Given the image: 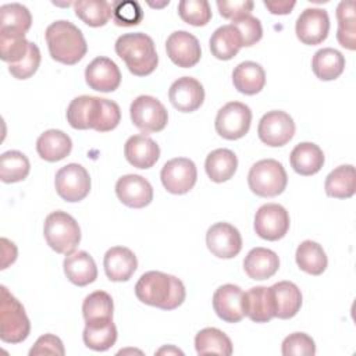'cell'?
<instances>
[{
  "label": "cell",
  "mask_w": 356,
  "mask_h": 356,
  "mask_svg": "<svg viewBox=\"0 0 356 356\" xmlns=\"http://www.w3.org/2000/svg\"><path fill=\"white\" fill-rule=\"evenodd\" d=\"M43 235L47 245L60 254L72 253L81 242V228L76 220L61 210H56L46 217Z\"/></svg>",
  "instance_id": "4"
},
{
  "label": "cell",
  "mask_w": 356,
  "mask_h": 356,
  "mask_svg": "<svg viewBox=\"0 0 356 356\" xmlns=\"http://www.w3.org/2000/svg\"><path fill=\"white\" fill-rule=\"evenodd\" d=\"M161 184L172 195L188 193L196 184L197 170L195 163L186 157L168 160L160 172Z\"/></svg>",
  "instance_id": "10"
},
{
  "label": "cell",
  "mask_w": 356,
  "mask_h": 356,
  "mask_svg": "<svg viewBox=\"0 0 356 356\" xmlns=\"http://www.w3.org/2000/svg\"><path fill=\"white\" fill-rule=\"evenodd\" d=\"M232 25L239 32V36L242 40V47L243 46L249 47V46L256 44L263 36L261 24L256 17H252V15L242 17L236 21H232Z\"/></svg>",
  "instance_id": "47"
},
{
  "label": "cell",
  "mask_w": 356,
  "mask_h": 356,
  "mask_svg": "<svg viewBox=\"0 0 356 356\" xmlns=\"http://www.w3.org/2000/svg\"><path fill=\"white\" fill-rule=\"evenodd\" d=\"M103 266L110 281L122 282L134 275L138 267V260L131 249L125 246H113L106 252Z\"/></svg>",
  "instance_id": "21"
},
{
  "label": "cell",
  "mask_w": 356,
  "mask_h": 356,
  "mask_svg": "<svg viewBox=\"0 0 356 356\" xmlns=\"http://www.w3.org/2000/svg\"><path fill=\"white\" fill-rule=\"evenodd\" d=\"M29 40L24 33L0 31V57L8 64L19 63L28 53Z\"/></svg>",
  "instance_id": "42"
},
{
  "label": "cell",
  "mask_w": 356,
  "mask_h": 356,
  "mask_svg": "<svg viewBox=\"0 0 356 356\" xmlns=\"http://www.w3.org/2000/svg\"><path fill=\"white\" fill-rule=\"evenodd\" d=\"M295 259L299 268L312 275L323 274L328 264L324 249L314 241H303L296 249Z\"/></svg>",
  "instance_id": "35"
},
{
  "label": "cell",
  "mask_w": 356,
  "mask_h": 356,
  "mask_svg": "<svg viewBox=\"0 0 356 356\" xmlns=\"http://www.w3.org/2000/svg\"><path fill=\"white\" fill-rule=\"evenodd\" d=\"M40 58H42V56H40L39 47L35 43L29 42V49H28L26 56L19 63L10 64L8 71L17 79H28L38 71Z\"/></svg>",
  "instance_id": "46"
},
{
  "label": "cell",
  "mask_w": 356,
  "mask_h": 356,
  "mask_svg": "<svg viewBox=\"0 0 356 356\" xmlns=\"http://www.w3.org/2000/svg\"><path fill=\"white\" fill-rule=\"evenodd\" d=\"M113 299L104 291H95L89 293L82 303V314L85 323L113 318Z\"/></svg>",
  "instance_id": "41"
},
{
  "label": "cell",
  "mask_w": 356,
  "mask_h": 356,
  "mask_svg": "<svg viewBox=\"0 0 356 356\" xmlns=\"http://www.w3.org/2000/svg\"><path fill=\"white\" fill-rule=\"evenodd\" d=\"M134 125L143 134L160 132L168 122V113L163 103L153 96H138L129 107Z\"/></svg>",
  "instance_id": "7"
},
{
  "label": "cell",
  "mask_w": 356,
  "mask_h": 356,
  "mask_svg": "<svg viewBox=\"0 0 356 356\" xmlns=\"http://www.w3.org/2000/svg\"><path fill=\"white\" fill-rule=\"evenodd\" d=\"M115 53L136 76L152 74L159 64L153 39L142 32L121 35L115 40Z\"/></svg>",
  "instance_id": "3"
},
{
  "label": "cell",
  "mask_w": 356,
  "mask_h": 356,
  "mask_svg": "<svg viewBox=\"0 0 356 356\" xmlns=\"http://www.w3.org/2000/svg\"><path fill=\"white\" fill-rule=\"evenodd\" d=\"M54 186L58 196L65 202H81L89 195L90 177L85 167L70 163L56 172Z\"/></svg>",
  "instance_id": "9"
},
{
  "label": "cell",
  "mask_w": 356,
  "mask_h": 356,
  "mask_svg": "<svg viewBox=\"0 0 356 356\" xmlns=\"http://www.w3.org/2000/svg\"><path fill=\"white\" fill-rule=\"evenodd\" d=\"M44 38L51 58L65 65L76 64L88 51L81 29L65 19L51 22L46 28Z\"/></svg>",
  "instance_id": "2"
},
{
  "label": "cell",
  "mask_w": 356,
  "mask_h": 356,
  "mask_svg": "<svg viewBox=\"0 0 356 356\" xmlns=\"http://www.w3.org/2000/svg\"><path fill=\"white\" fill-rule=\"evenodd\" d=\"M324 189L327 196L335 199H348L356 191V174L352 164H343L334 168L325 178Z\"/></svg>",
  "instance_id": "32"
},
{
  "label": "cell",
  "mask_w": 356,
  "mask_h": 356,
  "mask_svg": "<svg viewBox=\"0 0 356 356\" xmlns=\"http://www.w3.org/2000/svg\"><path fill=\"white\" fill-rule=\"evenodd\" d=\"M0 31L25 35L32 25V15L29 10L19 3L4 4L0 7Z\"/></svg>",
  "instance_id": "40"
},
{
  "label": "cell",
  "mask_w": 356,
  "mask_h": 356,
  "mask_svg": "<svg viewBox=\"0 0 356 356\" xmlns=\"http://www.w3.org/2000/svg\"><path fill=\"white\" fill-rule=\"evenodd\" d=\"M338 31L337 39L341 46L355 50L356 49V17H355V3L341 1L337 7Z\"/></svg>",
  "instance_id": "39"
},
{
  "label": "cell",
  "mask_w": 356,
  "mask_h": 356,
  "mask_svg": "<svg viewBox=\"0 0 356 356\" xmlns=\"http://www.w3.org/2000/svg\"><path fill=\"white\" fill-rule=\"evenodd\" d=\"M3 245V264L1 268H7L8 264H13L17 259V248L13 242H10L7 238H1Z\"/></svg>",
  "instance_id": "52"
},
{
  "label": "cell",
  "mask_w": 356,
  "mask_h": 356,
  "mask_svg": "<svg viewBox=\"0 0 356 356\" xmlns=\"http://www.w3.org/2000/svg\"><path fill=\"white\" fill-rule=\"evenodd\" d=\"M75 15L89 26L97 28L108 22L113 6L106 0H78L74 3Z\"/></svg>",
  "instance_id": "37"
},
{
  "label": "cell",
  "mask_w": 356,
  "mask_h": 356,
  "mask_svg": "<svg viewBox=\"0 0 356 356\" xmlns=\"http://www.w3.org/2000/svg\"><path fill=\"white\" fill-rule=\"evenodd\" d=\"M289 229V214L278 203H267L259 207L254 216V231L266 241H278Z\"/></svg>",
  "instance_id": "12"
},
{
  "label": "cell",
  "mask_w": 356,
  "mask_h": 356,
  "mask_svg": "<svg viewBox=\"0 0 356 356\" xmlns=\"http://www.w3.org/2000/svg\"><path fill=\"white\" fill-rule=\"evenodd\" d=\"M124 154L131 165L146 170L157 163L160 157V147L152 138L139 134L127 139Z\"/></svg>",
  "instance_id": "22"
},
{
  "label": "cell",
  "mask_w": 356,
  "mask_h": 356,
  "mask_svg": "<svg viewBox=\"0 0 356 356\" xmlns=\"http://www.w3.org/2000/svg\"><path fill=\"white\" fill-rule=\"evenodd\" d=\"M82 338L89 349L97 352L110 349L117 341V328L113 318L86 323Z\"/></svg>",
  "instance_id": "31"
},
{
  "label": "cell",
  "mask_w": 356,
  "mask_h": 356,
  "mask_svg": "<svg viewBox=\"0 0 356 356\" xmlns=\"http://www.w3.org/2000/svg\"><path fill=\"white\" fill-rule=\"evenodd\" d=\"M288 184L284 165L274 159H264L254 163L248 174L250 191L260 197H274L281 195Z\"/></svg>",
  "instance_id": "6"
},
{
  "label": "cell",
  "mask_w": 356,
  "mask_h": 356,
  "mask_svg": "<svg viewBox=\"0 0 356 356\" xmlns=\"http://www.w3.org/2000/svg\"><path fill=\"white\" fill-rule=\"evenodd\" d=\"M157 353H159V355H161V353H179V355H182V352H181L179 349L172 348V346H170V348H161L160 350H157Z\"/></svg>",
  "instance_id": "53"
},
{
  "label": "cell",
  "mask_w": 356,
  "mask_h": 356,
  "mask_svg": "<svg viewBox=\"0 0 356 356\" xmlns=\"http://www.w3.org/2000/svg\"><path fill=\"white\" fill-rule=\"evenodd\" d=\"M102 111V99L82 95L67 107V121L74 129H95Z\"/></svg>",
  "instance_id": "20"
},
{
  "label": "cell",
  "mask_w": 356,
  "mask_h": 356,
  "mask_svg": "<svg viewBox=\"0 0 356 356\" xmlns=\"http://www.w3.org/2000/svg\"><path fill=\"white\" fill-rule=\"evenodd\" d=\"M72 149L71 138L60 129H47L36 140V152L46 161H60L65 159Z\"/></svg>",
  "instance_id": "27"
},
{
  "label": "cell",
  "mask_w": 356,
  "mask_h": 356,
  "mask_svg": "<svg viewBox=\"0 0 356 356\" xmlns=\"http://www.w3.org/2000/svg\"><path fill=\"white\" fill-rule=\"evenodd\" d=\"M238 159L229 149H216L207 154L204 170L213 182L221 184L231 179L236 171Z\"/></svg>",
  "instance_id": "30"
},
{
  "label": "cell",
  "mask_w": 356,
  "mask_h": 356,
  "mask_svg": "<svg viewBox=\"0 0 356 356\" xmlns=\"http://www.w3.org/2000/svg\"><path fill=\"white\" fill-rule=\"evenodd\" d=\"M31 323L21 302L1 285L0 338L7 343H19L28 338Z\"/></svg>",
  "instance_id": "5"
},
{
  "label": "cell",
  "mask_w": 356,
  "mask_h": 356,
  "mask_svg": "<svg viewBox=\"0 0 356 356\" xmlns=\"http://www.w3.org/2000/svg\"><path fill=\"white\" fill-rule=\"evenodd\" d=\"M195 348L197 355H222L229 356L232 353V342L221 330L207 327L200 330L195 337Z\"/></svg>",
  "instance_id": "36"
},
{
  "label": "cell",
  "mask_w": 356,
  "mask_h": 356,
  "mask_svg": "<svg viewBox=\"0 0 356 356\" xmlns=\"http://www.w3.org/2000/svg\"><path fill=\"white\" fill-rule=\"evenodd\" d=\"M217 8L220 11V15L225 19L236 21L242 17L250 15V11L253 10L254 3L252 0H217Z\"/></svg>",
  "instance_id": "49"
},
{
  "label": "cell",
  "mask_w": 356,
  "mask_h": 356,
  "mask_svg": "<svg viewBox=\"0 0 356 356\" xmlns=\"http://www.w3.org/2000/svg\"><path fill=\"white\" fill-rule=\"evenodd\" d=\"M210 51L218 60L234 58L242 47V40L236 28L229 25H222L217 28L210 38Z\"/></svg>",
  "instance_id": "33"
},
{
  "label": "cell",
  "mask_w": 356,
  "mask_h": 356,
  "mask_svg": "<svg viewBox=\"0 0 356 356\" xmlns=\"http://www.w3.org/2000/svg\"><path fill=\"white\" fill-rule=\"evenodd\" d=\"M168 99L178 111L192 113L203 104L204 89L196 78L182 76L170 86Z\"/></svg>",
  "instance_id": "19"
},
{
  "label": "cell",
  "mask_w": 356,
  "mask_h": 356,
  "mask_svg": "<svg viewBox=\"0 0 356 356\" xmlns=\"http://www.w3.org/2000/svg\"><path fill=\"white\" fill-rule=\"evenodd\" d=\"M312 70L321 81H334L345 70V57L341 51L332 47H324L314 53Z\"/></svg>",
  "instance_id": "34"
},
{
  "label": "cell",
  "mask_w": 356,
  "mask_h": 356,
  "mask_svg": "<svg viewBox=\"0 0 356 356\" xmlns=\"http://www.w3.org/2000/svg\"><path fill=\"white\" fill-rule=\"evenodd\" d=\"M85 81L93 90L113 92L121 83V72L111 58L100 56L86 65Z\"/></svg>",
  "instance_id": "17"
},
{
  "label": "cell",
  "mask_w": 356,
  "mask_h": 356,
  "mask_svg": "<svg viewBox=\"0 0 356 356\" xmlns=\"http://www.w3.org/2000/svg\"><path fill=\"white\" fill-rule=\"evenodd\" d=\"M232 82L238 92L243 95H256L266 85V72L254 61H243L232 71Z\"/></svg>",
  "instance_id": "29"
},
{
  "label": "cell",
  "mask_w": 356,
  "mask_h": 356,
  "mask_svg": "<svg viewBox=\"0 0 356 356\" xmlns=\"http://www.w3.org/2000/svg\"><path fill=\"white\" fill-rule=\"evenodd\" d=\"M115 195L125 206L142 209L152 203L153 188L146 178L136 174H128L117 181Z\"/></svg>",
  "instance_id": "18"
},
{
  "label": "cell",
  "mask_w": 356,
  "mask_h": 356,
  "mask_svg": "<svg viewBox=\"0 0 356 356\" xmlns=\"http://www.w3.org/2000/svg\"><path fill=\"white\" fill-rule=\"evenodd\" d=\"M135 295L145 305L174 310L184 303L186 291L177 277L161 271H147L138 280Z\"/></svg>",
  "instance_id": "1"
},
{
  "label": "cell",
  "mask_w": 356,
  "mask_h": 356,
  "mask_svg": "<svg viewBox=\"0 0 356 356\" xmlns=\"http://www.w3.org/2000/svg\"><path fill=\"white\" fill-rule=\"evenodd\" d=\"M252 111L241 102H229L224 104L216 115V132L228 140L243 138L250 128Z\"/></svg>",
  "instance_id": "8"
},
{
  "label": "cell",
  "mask_w": 356,
  "mask_h": 356,
  "mask_svg": "<svg viewBox=\"0 0 356 356\" xmlns=\"http://www.w3.org/2000/svg\"><path fill=\"white\" fill-rule=\"evenodd\" d=\"M165 51L170 60L182 68L195 67L202 57V49L197 38L186 31L172 32L167 38Z\"/></svg>",
  "instance_id": "13"
},
{
  "label": "cell",
  "mask_w": 356,
  "mask_h": 356,
  "mask_svg": "<svg viewBox=\"0 0 356 356\" xmlns=\"http://www.w3.org/2000/svg\"><path fill=\"white\" fill-rule=\"evenodd\" d=\"M178 14L184 22L193 26H204L211 19V8L206 0H181Z\"/></svg>",
  "instance_id": "43"
},
{
  "label": "cell",
  "mask_w": 356,
  "mask_h": 356,
  "mask_svg": "<svg viewBox=\"0 0 356 356\" xmlns=\"http://www.w3.org/2000/svg\"><path fill=\"white\" fill-rule=\"evenodd\" d=\"M31 164L28 157L18 150L4 152L0 157V179L6 184H14L25 179Z\"/></svg>",
  "instance_id": "38"
},
{
  "label": "cell",
  "mask_w": 356,
  "mask_h": 356,
  "mask_svg": "<svg viewBox=\"0 0 356 356\" xmlns=\"http://www.w3.org/2000/svg\"><path fill=\"white\" fill-rule=\"evenodd\" d=\"M245 292L234 284H225L213 295V309L225 323H238L245 317Z\"/></svg>",
  "instance_id": "16"
},
{
  "label": "cell",
  "mask_w": 356,
  "mask_h": 356,
  "mask_svg": "<svg viewBox=\"0 0 356 356\" xmlns=\"http://www.w3.org/2000/svg\"><path fill=\"white\" fill-rule=\"evenodd\" d=\"M245 316L254 323H267L275 317L271 289L267 286H253L243 296Z\"/></svg>",
  "instance_id": "25"
},
{
  "label": "cell",
  "mask_w": 356,
  "mask_h": 356,
  "mask_svg": "<svg viewBox=\"0 0 356 356\" xmlns=\"http://www.w3.org/2000/svg\"><path fill=\"white\" fill-rule=\"evenodd\" d=\"M65 353L64 345L61 339L53 334H44L38 338L35 345L31 348L29 355L36 356V355H60L63 356Z\"/></svg>",
  "instance_id": "50"
},
{
  "label": "cell",
  "mask_w": 356,
  "mask_h": 356,
  "mask_svg": "<svg viewBox=\"0 0 356 356\" xmlns=\"http://www.w3.org/2000/svg\"><path fill=\"white\" fill-rule=\"evenodd\" d=\"M328 31L330 18L323 8H306L296 19V36L305 44H320L327 39Z\"/></svg>",
  "instance_id": "15"
},
{
  "label": "cell",
  "mask_w": 356,
  "mask_h": 356,
  "mask_svg": "<svg viewBox=\"0 0 356 356\" xmlns=\"http://www.w3.org/2000/svg\"><path fill=\"white\" fill-rule=\"evenodd\" d=\"M121 120L120 106L108 99H102V111L95 131L97 132H108L117 128Z\"/></svg>",
  "instance_id": "48"
},
{
  "label": "cell",
  "mask_w": 356,
  "mask_h": 356,
  "mask_svg": "<svg viewBox=\"0 0 356 356\" xmlns=\"http://www.w3.org/2000/svg\"><path fill=\"white\" fill-rule=\"evenodd\" d=\"M260 140L271 147L286 145L295 135V122L292 117L281 110L266 113L257 127Z\"/></svg>",
  "instance_id": "11"
},
{
  "label": "cell",
  "mask_w": 356,
  "mask_h": 356,
  "mask_svg": "<svg viewBox=\"0 0 356 356\" xmlns=\"http://www.w3.org/2000/svg\"><path fill=\"white\" fill-rule=\"evenodd\" d=\"M289 161L295 172L309 177L321 170L324 164V153L316 143L302 142L292 149Z\"/></svg>",
  "instance_id": "28"
},
{
  "label": "cell",
  "mask_w": 356,
  "mask_h": 356,
  "mask_svg": "<svg viewBox=\"0 0 356 356\" xmlns=\"http://www.w3.org/2000/svg\"><path fill=\"white\" fill-rule=\"evenodd\" d=\"M206 245L216 257L232 259L242 249V236L234 225L216 222L207 229Z\"/></svg>",
  "instance_id": "14"
},
{
  "label": "cell",
  "mask_w": 356,
  "mask_h": 356,
  "mask_svg": "<svg viewBox=\"0 0 356 356\" xmlns=\"http://www.w3.org/2000/svg\"><path fill=\"white\" fill-rule=\"evenodd\" d=\"M263 4L268 8V11L271 14H275V15H285V14H289L292 11V8L295 7V1H286V0H282V1H267L264 0Z\"/></svg>",
  "instance_id": "51"
},
{
  "label": "cell",
  "mask_w": 356,
  "mask_h": 356,
  "mask_svg": "<svg viewBox=\"0 0 356 356\" xmlns=\"http://www.w3.org/2000/svg\"><path fill=\"white\" fill-rule=\"evenodd\" d=\"M282 355L284 356H313L316 355V343L312 337L305 332L289 334L282 341Z\"/></svg>",
  "instance_id": "45"
},
{
  "label": "cell",
  "mask_w": 356,
  "mask_h": 356,
  "mask_svg": "<svg viewBox=\"0 0 356 356\" xmlns=\"http://www.w3.org/2000/svg\"><path fill=\"white\" fill-rule=\"evenodd\" d=\"M274 300L275 317L286 320L298 314L302 306L300 289L291 281H280L270 286Z\"/></svg>",
  "instance_id": "26"
},
{
  "label": "cell",
  "mask_w": 356,
  "mask_h": 356,
  "mask_svg": "<svg viewBox=\"0 0 356 356\" xmlns=\"http://www.w3.org/2000/svg\"><path fill=\"white\" fill-rule=\"evenodd\" d=\"M280 268V257L266 248H253L243 260V270L249 278L263 281L271 278Z\"/></svg>",
  "instance_id": "24"
},
{
  "label": "cell",
  "mask_w": 356,
  "mask_h": 356,
  "mask_svg": "<svg viewBox=\"0 0 356 356\" xmlns=\"http://www.w3.org/2000/svg\"><path fill=\"white\" fill-rule=\"evenodd\" d=\"M111 6H113L114 22L118 26H134V25H138L143 18V11L138 1H132V0L114 1Z\"/></svg>",
  "instance_id": "44"
},
{
  "label": "cell",
  "mask_w": 356,
  "mask_h": 356,
  "mask_svg": "<svg viewBox=\"0 0 356 356\" xmlns=\"http://www.w3.org/2000/svg\"><path fill=\"white\" fill-rule=\"evenodd\" d=\"M64 273L67 278L78 286H86L97 278V267L93 257L85 252L78 250L65 256Z\"/></svg>",
  "instance_id": "23"
}]
</instances>
